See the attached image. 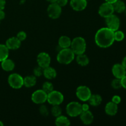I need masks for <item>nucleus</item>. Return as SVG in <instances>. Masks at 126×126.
<instances>
[{
  "label": "nucleus",
  "instance_id": "obj_1",
  "mask_svg": "<svg viewBox=\"0 0 126 126\" xmlns=\"http://www.w3.org/2000/svg\"><path fill=\"white\" fill-rule=\"evenodd\" d=\"M95 42L99 47H109L114 42V32L107 27L100 28L95 35Z\"/></svg>",
  "mask_w": 126,
  "mask_h": 126
},
{
  "label": "nucleus",
  "instance_id": "obj_2",
  "mask_svg": "<svg viewBox=\"0 0 126 126\" xmlns=\"http://www.w3.org/2000/svg\"><path fill=\"white\" fill-rule=\"evenodd\" d=\"M75 58V53L69 48L62 49L59 50L57 55V60L58 62L63 65H68L72 62Z\"/></svg>",
  "mask_w": 126,
  "mask_h": 126
},
{
  "label": "nucleus",
  "instance_id": "obj_3",
  "mask_svg": "<svg viewBox=\"0 0 126 126\" xmlns=\"http://www.w3.org/2000/svg\"><path fill=\"white\" fill-rule=\"evenodd\" d=\"M87 44L85 39L82 37L78 36L71 40L70 49L73 50L75 55L84 54L86 52Z\"/></svg>",
  "mask_w": 126,
  "mask_h": 126
},
{
  "label": "nucleus",
  "instance_id": "obj_4",
  "mask_svg": "<svg viewBox=\"0 0 126 126\" xmlns=\"http://www.w3.org/2000/svg\"><path fill=\"white\" fill-rule=\"evenodd\" d=\"M82 111V105L78 102H71L66 105V113L69 116H79Z\"/></svg>",
  "mask_w": 126,
  "mask_h": 126
},
{
  "label": "nucleus",
  "instance_id": "obj_5",
  "mask_svg": "<svg viewBox=\"0 0 126 126\" xmlns=\"http://www.w3.org/2000/svg\"><path fill=\"white\" fill-rule=\"evenodd\" d=\"M64 100V96L62 93L57 91L53 90L47 94V102L51 105H60Z\"/></svg>",
  "mask_w": 126,
  "mask_h": 126
},
{
  "label": "nucleus",
  "instance_id": "obj_6",
  "mask_svg": "<svg viewBox=\"0 0 126 126\" xmlns=\"http://www.w3.org/2000/svg\"><path fill=\"white\" fill-rule=\"evenodd\" d=\"M8 83L12 88L19 89L23 86V78L18 73H12L8 77Z\"/></svg>",
  "mask_w": 126,
  "mask_h": 126
},
{
  "label": "nucleus",
  "instance_id": "obj_7",
  "mask_svg": "<svg viewBox=\"0 0 126 126\" xmlns=\"http://www.w3.org/2000/svg\"><path fill=\"white\" fill-rule=\"evenodd\" d=\"M92 95L91 89L86 86H80L76 91V95L82 102H87Z\"/></svg>",
  "mask_w": 126,
  "mask_h": 126
},
{
  "label": "nucleus",
  "instance_id": "obj_8",
  "mask_svg": "<svg viewBox=\"0 0 126 126\" xmlns=\"http://www.w3.org/2000/svg\"><path fill=\"white\" fill-rule=\"evenodd\" d=\"M48 16L52 19H57L62 14V7L57 2L50 3L47 9Z\"/></svg>",
  "mask_w": 126,
  "mask_h": 126
},
{
  "label": "nucleus",
  "instance_id": "obj_9",
  "mask_svg": "<svg viewBox=\"0 0 126 126\" xmlns=\"http://www.w3.org/2000/svg\"><path fill=\"white\" fill-rule=\"evenodd\" d=\"M47 94L43 89H38L34 91L32 95V100L36 104L41 105L47 102Z\"/></svg>",
  "mask_w": 126,
  "mask_h": 126
},
{
  "label": "nucleus",
  "instance_id": "obj_10",
  "mask_svg": "<svg viewBox=\"0 0 126 126\" xmlns=\"http://www.w3.org/2000/svg\"><path fill=\"white\" fill-rule=\"evenodd\" d=\"M105 23L107 27L113 32L119 30L120 27V20L115 14H112L105 18Z\"/></svg>",
  "mask_w": 126,
  "mask_h": 126
},
{
  "label": "nucleus",
  "instance_id": "obj_11",
  "mask_svg": "<svg viewBox=\"0 0 126 126\" xmlns=\"http://www.w3.org/2000/svg\"><path fill=\"white\" fill-rule=\"evenodd\" d=\"M114 12V11L113 4L108 2H105L102 3L98 9V14L105 18L113 14Z\"/></svg>",
  "mask_w": 126,
  "mask_h": 126
},
{
  "label": "nucleus",
  "instance_id": "obj_12",
  "mask_svg": "<svg viewBox=\"0 0 126 126\" xmlns=\"http://www.w3.org/2000/svg\"><path fill=\"white\" fill-rule=\"evenodd\" d=\"M36 61L38 66H41L44 69L47 66H50L51 58H50L49 54L44 52H42L39 53L37 56Z\"/></svg>",
  "mask_w": 126,
  "mask_h": 126
},
{
  "label": "nucleus",
  "instance_id": "obj_13",
  "mask_svg": "<svg viewBox=\"0 0 126 126\" xmlns=\"http://www.w3.org/2000/svg\"><path fill=\"white\" fill-rule=\"evenodd\" d=\"M112 73L116 78L121 79L126 75V69L122 63H116L112 67Z\"/></svg>",
  "mask_w": 126,
  "mask_h": 126
},
{
  "label": "nucleus",
  "instance_id": "obj_14",
  "mask_svg": "<svg viewBox=\"0 0 126 126\" xmlns=\"http://www.w3.org/2000/svg\"><path fill=\"white\" fill-rule=\"evenodd\" d=\"M70 6L75 11H82L86 8L87 1L86 0H71Z\"/></svg>",
  "mask_w": 126,
  "mask_h": 126
},
{
  "label": "nucleus",
  "instance_id": "obj_15",
  "mask_svg": "<svg viewBox=\"0 0 126 126\" xmlns=\"http://www.w3.org/2000/svg\"><path fill=\"white\" fill-rule=\"evenodd\" d=\"M9 50H17L21 46V41L17 37H11L7 39L6 44Z\"/></svg>",
  "mask_w": 126,
  "mask_h": 126
},
{
  "label": "nucleus",
  "instance_id": "obj_16",
  "mask_svg": "<svg viewBox=\"0 0 126 126\" xmlns=\"http://www.w3.org/2000/svg\"><path fill=\"white\" fill-rule=\"evenodd\" d=\"M79 117L82 123L85 125H90L94 121V115L89 110L82 111Z\"/></svg>",
  "mask_w": 126,
  "mask_h": 126
},
{
  "label": "nucleus",
  "instance_id": "obj_17",
  "mask_svg": "<svg viewBox=\"0 0 126 126\" xmlns=\"http://www.w3.org/2000/svg\"><path fill=\"white\" fill-rule=\"evenodd\" d=\"M105 111L106 114L111 116H115L118 111V105L113 103V102H108L105 107Z\"/></svg>",
  "mask_w": 126,
  "mask_h": 126
},
{
  "label": "nucleus",
  "instance_id": "obj_18",
  "mask_svg": "<svg viewBox=\"0 0 126 126\" xmlns=\"http://www.w3.org/2000/svg\"><path fill=\"white\" fill-rule=\"evenodd\" d=\"M43 75L47 79H54L57 76V71L54 68L49 66L43 69Z\"/></svg>",
  "mask_w": 126,
  "mask_h": 126
},
{
  "label": "nucleus",
  "instance_id": "obj_19",
  "mask_svg": "<svg viewBox=\"0 0 126 126\" xmlns=\"http://www.w3.org/2000/svg\"><path fill=\"white\" fill-rule=\"evenodd\" d=\"M1 67L6 71H11L14 69L15 63L11 59L7 58L1 62Z\"/></svg>",
  "mask_w": 126,
  "mask_h": 126
},
{
  "label": "nucleus",
  "instance_id": "obj_20",
  "mask_svg": "<svg viewBox=\"0 0 126 126\" xmlns=\"http://www.w3.org/2000/svg\"><path fill=\"white\" fill-rule=\"evenodd\" d=\"M36 81V77L34 75L27 76L23 78V86L28 88H30L35 86Z\"/></svg>",
  "mask_w": 126,
  "mask_h": 126
},
{
  "label": "nucleus",
  "instance_id": "obj_21",
  "mask_svg": "<svg viewBox=\"0 0 126 126\" xmlns=\"http://www.w3.org/2000/svg\"><path fill=\"white\" fill-rule=\"evenodd\" d=\"M71 43V39H70L68 36L65 35L60 36L59 39V41H58L59 46L62 48V49L70 47Z\"/></svg>",
  "mask_w": 126,
  "mask_h": 126
},
{
  "label": "nucleus",
  "instance_id": "obj_22",
  "mask_svg": "<svg viewBox=\"0 0 126 126\" xmlns=\"http://www.w3.org/2000/svg\"><path fill=\"white\" fill-rule=\"evenodd\" d=\"M55 124L57 126H69L71 124L70 121L65 116L60 115L56 117Z\"/></svg>",
  "mask_w": 126,
  "mask_h": 126
},
{
  "label": "nucleus",
  "instance_id": "obj_23",
  "mask_svg": "<svg viewBox=\"0 0 126 126\" xmlns=\"http://www.w3.org/2000/svg\"><path fill=\"white\" fill-rule=\"evenodd\" d=\"M76 55L77 56L76 57V61L80 66H86L89 63V59L86 54H84V53Z\"/></svg>",
  "mask_w": 126,
  "mask_h": 126
},
{
  "label": "nucleus",
  "instance_id": "obj_24",
  "mask_svg": "<svg viewBox=\"0 0 126 126\" xmlns=\"http://www.w3.org/2000/svg\"><path fill=\"white\" fill-rule=\"evenodd\" d=\"M89 103L93 107L99 106L102 102V98L99 94H92L88 100Z\"/></svg>",
  "mask_w": 126,
  "mask_h": 126
},
{
  "label": "nucleus",
  "instance_id": "obj_25",
  "mask_svg": "<svg viewBox=\"0 0 126 126\" xmlns=\"http://www.w3.org/2000/svg\"><path fill=\"white\" fill-rule=\"evenodd\" d=\"M113 6L114 12L119 14L124 12V10H125L126 7V4L124 3V1H121V0H118V1H116L115 2H114L113 4Z\"/></svg>",
  "mask_w": 126,
  "mask_h": 126
},
{
  "label": "nucleus",
  "instance_id": "obj_26",
  "mask_svg": "<svg viewBox=\"0 0 126 126\" xmlns=\"http://www.w3.org/2000/svg\"><path fill=\"white\" fill-rule=\"evenodd\" d=\"M9 49L5 44H0V62L8 58Z\"/></svg>",
  "mask_w": 126,
  "mask_h": 126
},
{
  "label": "nucleus",
  "instance_id": "obj_27",
  "mask_svg": "<svg viewBox=\"0 0 126 126\" xmlns=\"http://www.w3.org/2000/svg\"><path fill=\"white\" fill-rule=\"evenodd\" d=\"M50 112H51L52 116L56 118V117L61 115L62 113V110L60 105H52Z\"/></svg>",
  "mask_w": 126,
  "mask_h": 126
},
{
  "label": "nucleus",
  "instance_id": "obj_28",
  "mask_svg": "<svg viewBox=\"0 0 126 126\" xmlns=\"http://www.w3.org/2000/svg\"><path fill=\"white\" fill-rule=\"evenodd\" d=\"M42 89L46 92L47 94H49V92H52L54 90V85L52 82L46 81L43 83V86H42Z\"/></svg>",
  "mask_w": 126,
  "mask_h": 126
},
{
  "label": "nucleus",
  "instance_id": "obj_29",
  "mask_svg": "<svg viewBox=\"0 0 126 126\" xmlns=\"http://www.w3.org/2000/svg\"><path fill=\"white\" fill-rule=\"evenodd\" d=\"M114 41L118 42L122 41L124 40V38H125V34L123 31H121L118 30L114 32Z\"/></svg>",
  "mask_w": 126,
  "mask_h": 126
},
{
  "label": "nucleus",
  "instance_id": "obj_30",
  "mask_svg": "<svg viewBox=\"0 0 126 126\" xmlns=\"http://www.w3.org/2000/svg\"><path fill=\"white\" fill-rule=\"evenodd\" d=\"M111 86L112 88H113L114 89H121L122 87L121 79L119 78H115L111 81Z\"/></svg>",
  "mask_w": 126,
  "mask_h": 126
},
{
  "label": "nucleus",
  "instance_id": "obj_31",
  "mask_svg": "<svg viewBox=\"0 0 126 126\" xmlns=\"http://www.w3.org/2000/svg\"><path fill=\"white\" fill-rule=\"evenodd\" d=\"M39 111L40 114L44 117H47L49 114V111L48 108L46 105L43 104H41V105L39 107Z\"/></svg>",
  "mask_w": 126,
  "mask_h": 126
},
{
  "label": "nucleus",
  "instance_id": "obj_32",
  "mask_svg": "<svg viewBox=\"0 0 126 126\" xmlns=\"http://www.w3.org/2000/svg\"><path fill=\"white\" fill-rule=\"evenodd\" d=\"M33 74L36 78L40 77L43 75V68L39 66H36L33 69Z\"/></svg>",
  "mask_w": 126,
  "mask_h": 126
},
{
  "label": "nucleus",
  "instance_id": "obj_33",
  "mask_svg": "<svg viewBox=\"0 0 126 126\" xmlns=\"http://www.w3.org/2000/svg\"><path fill=\"white\" fill-rule=\"evenodd\" d=\"M27 33L25 32H23V31H20V32H19L17 34V36H16V37H17L21 42L25 40L26 38H27Z\"/></svg>",
  "mask_w": 126,
  "mask_h": 126
},
{
  "label": "nucleus",
  "instance_id": "obj_34",
  "mask_svg": "<svg viewBox=\"0 0 126 126\" xmlns=\"http://www.w3.org/2000/svg\"><path fill=\"white\" fill-rule=\"evenodd\" d=\"M111 102H113V103H116V104L118 105L121 103V98L119 95H115L113 96L112 97Z\"/></svg>",
  "mask_w": 126,
  "mask_h": 126
},
{
  "label": "nucleus",
  "instance_id": "obj_35",
  "mask_svg": "<svg viewBox=\"0 0 126 126\" xmlns=\"http://www.w3.org/2000/svg\"><path fill=\"white\" fill-rule=\"evenodd\" d=\"M68 0H57L56 2L60 7H62L66 6L68 4Z\"/></svg>",
  "mask_w": 126,
  "mask_h": 126
},
{
  "label": "nucleus",
  "instance_id": "obj_36",
  "mask_svg": "<svg viewBox=\"0 0 126 126\" xmlns=\"http://www.w3.org/2000/svg\"><path fill=\"white\" fill-rule=\"evenodd\" d=\"M121 79V84H122V87L126 89V75L124 76L123 78Z\"/></svg>",
  "mask_w": 126,
  "mask_h": 126
},
{
  "label": "nucleus",
  "instance_id": "obj_37",
  "mask_svg": "<svg viewBox=\"0 0 126 126\" xmlns=\"http://www.w3.org/2000/svg\"><path fill=\"white\" fill-rule=\"evenodd\" d=\"M82 111L89 110V105L87 103H83L82 105Z\"/></svg>",
  "mask_w": 126,
  "mask_h": 126
},
{
  "label": "nucleus",
  "instance_id": "obj_38",
  "mask_svg": "<svg viewBox=\"0 0 126 126\" xmlns=\"http://www.w3.org/2000/svg\"><path fill=\"white\" fill-rule=\"evenodd\" d=\"M5 6H6V1L0 0V10H4Z\"/></svg>",
  "mask_w": 126,
  "mask_h": 126
},
{
  "label": "nucleus",
  "instance_id": "obj_39",
  "mask_svg": "<svg viewBox=\"0 0 126 126\" xmlns=\"http://www.w3.org/2000/svg\"><path fill=\"white\" fill-rule=\"evenodd\" d=\"M5 16H6V14H5L4 11L3 10H0V20H3L5 18Z\"/></svg>",
  "mask_w": 126,
  "mask_h": 126
},
{
  "label": "nucleus",
  "instance_id": "obj_40",
  "mask_svg": "<svg viewBox=\"0 0 126 126\" xmlns=\"http://www.w3.org/2000/svg\"><path fill=\"white\" fill-rule=\"evenodd\" d=\"M122 65L125 67V68L126 69V56H125L124 57V59H123V61H122Z\"/></svg>",
  "mask_w": 126,
  "mask_h": 126
},
{
  "label": "nucleus",
  "instance_id": "obj_41",
  "mask_svg": "<svg viewBox=\"0 0 126 126\" xmlns=\"http://www.w3.org/2000/svg\"><path fill=\"white\" fill-rule=\"evenodd\" d=\"M105 2H110V3L113 4L114 2H115L116 1H118V0H105Z\"/></svg>",
  "mask_w": 126,
  "mask_h": 126
},
{
  "label": "nucleus",
  "instance_id": "obj_42",
  "mask_svg": "<svg viewBox=\"0 0 126 126\" xmlns=\"http://www.w3.org/2000/svg\"><path fill=\"white\" fill-rule=\"evenodd\" d=\"M46 1L50 3H53V2H56L57 0H46Z\"/></svg>",
  "mask_w": 126,
  "mask_h": 126
},
{
  "label": "nucleus",
  "instance_id": "obj_43",
  "mask_svg": "<svg viewBox=\"0 0 126 126\" xmlns=\"http://www.w3.org/2000/svg\"><path fill=\"white\" fill-rule=\"evenodd\" d=\"M4 126V124L2 123V121H0V126Z\"/></svg>",
  "mask_w": 126,
  "mask_h": 126
},
{
  "label": "nucleus",
  "instance_id": "obj_44",
  "mask_svg": "<svg viewBox=\"0 0 126 126\" xmlns=\"http://www.w3.org/2000/svg\"><path fill=\"white\" fill-rule=\"evenodd\" d=\"M124 14L126 15V9H125V10H124Z\"/></svg>",
  "mask_w": 126,
  "mask_h": 126
},
{
  "label": "nucleus",
  "instance_id": "obj_45",
  "mask_svg": "<svg viewBox=\"0 0 126 126\" xmlns=\"http://www.w3.org/2000/svg\"><path fill=\"white\" fill-rule=\"evenodd\" d=\"M86 1H89V0H86Z\"/></svg>",
  "mask_w": 126,
  "mask_h": 126
}]
</instances>
